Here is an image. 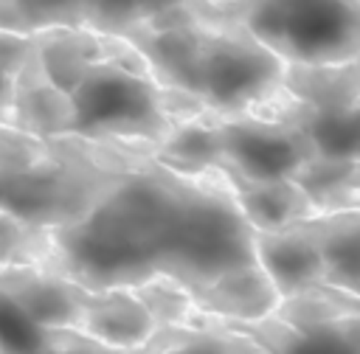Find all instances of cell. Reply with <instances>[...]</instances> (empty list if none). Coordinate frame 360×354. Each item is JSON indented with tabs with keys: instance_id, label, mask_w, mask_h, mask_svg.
I'll return each mask as SVG.
<instances>
[{
	"instance_id": "obj_10",
	"label": "cell",
	"mask_w": 360,
	"mask_h": 354,
	"mask_svg": "<svg viewBox=\"0 0 360 354\" xmlns=\"http://www.w3.org/2000/svg\"><path fill=\"white\" fill-rule=\"evenodd\" d=\"M253 250L256 261L264 267L281 298L323 284L321 250L298 222L253 230Z\"/></svg>"
},
{
	"instance_id": "obj_19",
	"label": "cell",
	"mask_w": 360,
	"mask_h": 354,
	"mask_svg": "<svg viewBox=\"0 0 360 354\" xmlns=\"http://www.w3.org/2000/svg\"><path fill=\"white\" fill-rule=\"evenodd\" d=\"M51 244V230L22 225L0 214V264H37Z\"/></svg>"
},
{
	"instance_id": "obj_14",
	"label": "cell",
	"mask_w": 360,
	"mask_h": 354,
	"mask_svg": "<svg viewBox=\"0 0 360 354\" xmlns=\"http://www.w3.org/2000/svg\"><path fill=\"white\" fill-rule=\"evenodd\" d=\"M11 126L34 138H65L70 129V107L59 87L51 84L31 48L22 70L14 79Z\"/></svg>"
},
{
	"instance_id": "obj_17",
	"label": "cell",
	"mask_w": 360,
	"mask_h": 354,
	"mask_svg": "<svg viewBox=\"0 0 360 354\" xmlns=\"http://www.w3.org/2000/svg\"><path fill=\"white\" fill-rule=\"evenodd\" d=\"M110 354H262V348L248 334L219 326L194 309L186 326H155L138 348H112Z\"/></svg>"
},
{
	"instance_id": "obj_6",
	"label": "cell",
	"mask_w": 360,
	"mask_h": 354,
	"mask_svg": "<svg viewBox=\"0 0 360 354\" xmlns=\"http://www.w3.org/2000/svg\"><path fill=\"white\" fill-rule=\"evenodd\" d=\"M219 166L233 169L245 177H292L312 155L309 138L290 121L259 115V112H214Z\"/></svg>"
},
{
	"instance_id": "obj_20",
	"label": "cell",
	"mask_w": 360,
	"mask_h": 354,
	"mask_svg": "<svg viewBox=\"0 0 360 354\" xmlns=\"http://www.w3.org/2000/svg\"><path fill=\"white\" fill-rule=\"evenodd\" d=\"M31 48H34V37L31 34L11 31V28L0 25V126H11L14 79L22 70Z\"/></svg>"
},
{
	"instance_id": "obj_16",
	"label": "cell",
	"mask_w": 360,
	"mask_h": 354,
	"mask_svg": "<svg viewBox=\"0 0 360 354\" xmlns=\"http://www.w3.org/2000/svg\"><path fill=\"white\" fill-rule=\"evenodd\" d=\"M295 222L321 250L323 284L360 295V208L321 211Z\"/></svg>"
},
{
	"instance_id": "obj_1",
	"label": "cell",
	"mask_w": 360,
	"mask_h": 354,
	"mask_svg": "<svg viewBox=\"0 0 360 354\" xmlns=\"http://www.w3.org/2000/svg\"><path fill=\"white\" fill-rule=\"evenodd\" d=\"M31 37L39 67L68 98V135L152 152L177 124L174 93L129 39L87 28H42Z\"/></svg>"
},
{
	"instance_id": "obj_2",
	"label": "cell",
	"mask_w": 360,
	"mask_h": 354,
	"mask_svg": "<svg viewBox=\"0 0 360 354\" xmlns=\"http://www.w3.org/2000/svg\"><path fill=\"white\" fill-rule=\"evenodd\" d=\"M124 39L141 51L163 87L194 96L211 112H253L284 84L287 62L270 48L188 8L169 11Z\"/></svg>"
},
{
	"instance_id": "obj_22",
	"label": "cell",
	"mask_w": 360,
	"mask_h": 354,
	"mask_svg": "<svg viewBox=\"0 0 360 354\" xmlns=\"http://www.w3.org/2000/svg\"><path fill=\"white\" fill-rule=\"evenodd\" d=\"M110 351L112 348L84 337L76 329H56L48 343H42L39 348H34L28 354H110Z\"/></svg>"
},
{
	"instance_id": "obj_8",
	"label": "cell",
	"mask_w": 360,
	"mask_h": 354,
	"mask_svg": "<svg viewBox=\"0 0 360 354\" xmlns=\"http://www.w3.org/2000/svg\"><path fill=\"white\" fill-rule=\"evenodd\" d=\"M202 312V309H200ZM208 320L248 334L262 354H360V295L346 292L340 309L309 326H290L273 312L259 320H228L202 312Z\"/></svg>"
},
{
	"instance_id": "obj_12",
	"label": "cell",
	"mask_w": 360,
	"mask_h": 354,
	"mask_svg": "<svg viewBox=\"0 0 360 354\" xmlns=\"http://www.w3.org/2000/svg\"><path fill=\"white\" fill-rule=\"evenodd\" d=\"M253 112L295 124L315 146V155L360 163V104L318 110L295 101L281 87L278 96H273L267 104L256 107Z\"/></svg>"
},
{
	"instance_id": "obj_11",
	"label": "cell",
	"mask_w": 360,
	"mask_h": 354,
	"mask_svg": "<svg viewBox=\"0 0 360 354\" xmlns=\"http://www.w3.org/2000/svg\"><path fill=\"white\" fill-rule=\"evenodd\" d=\"M76 332L107 348L124 351L146 343L155 332V320L129 287L84 289Z\"/></svg>"
},
{
	"instance_id": "obj_9",
	"label": "cell",
	"mask_w": 360,
	"mask_h": 354,
	"mask_svg": "<svg viewBox=\"0 0 360 354\" xmlns=\"http://www.w3.org/2000/svg\"><path fill=\"white\" fill-rule=\"evenodd\" d=\"M0 295L39 329H76L84 287L37 264H0Z\"/></svg>"
},
{
	"instance_id": "obj_7",
	"label": "cell",
	"mask_w": 360,
	"mask_h": 354,
	"mask_svg": "<svg viewBox=\"0 0 360 354\" xmlns=\"http://www.w3.org/2000/svg\"><path fill=\"white\" fill-rule=\"evenodd\" d=\"M188 3L191 0H0V25L22 34L42 28H87L129 37Z\"/></svg>"
},
{
	"instance_id": "obj_4",
	"label": "cell",
	"mask_w": 360,
	"mask_h": 354,
	"mask_svg": "<svg viewBox=\"0 0 360 354\" xmlns=\"http://www.w3.org/2000/svg\"><path fill=\"white\" fill-rule=\"evenodd\" d=\"M250 261H256L253 228L222 171H180L163 228L158 273L180 281L194 298L222 273Z\"/></svg>"
},
{
	"instance_id": "obj_3",
	"label": "cell",
	"mask_w": 360,
	"mask_h": 354,
	"mask_svg": "<svg viewBox=\"0 0 360 354\" xmlns=\"http://www.w3.org/2000/svg\"><path fill=\"white\" fill-rule=\"evenodd\" d=\"M149 152L84 138H48L45 155L0 166V214L53 230L82 219Z\"/></svg>"
},
{
	"instance_id": "obj_23",
	"label": "cell",
	"mask_w": 360,
	"mask_h": 354,
	"mask_svg": "<svg viewBox=\"0 0 360 354\" xmlns=\"http://www.w3.org/2000/svg\"><path fill=\"white\" fill-rule=\"evenodd\" d=\"M352 185L360 191V163H357V169H354V177H352Z\"/></svg>"
},
{
	"instance_id": "obj_15",
	"label": "cell",
	"mask_w": 360,
	"mask_h": 354,
	"mask_svg": "<svg viewBox=\"0 0 360 354\" xmlns=\"http://www.w3.org/2000/svg\"><path fill=\"white\" fill-rule=\"evenodd\" d=\"M281 295L259 261L233 267L194 295L197 309L228 320H259L278 306Z\"/></svg>"
},
{
	"instance_id": "obj_21",
	"label": "cell",
	"mask_w": 360,
	"mask_h": 354,
	"mask_svg": "<svg viewBox=\"0 0 360 354\" xmlns=\"http://www.w3.org/2000/svg\"><path fill=\"white\" fill-rule=\"evenodd\" d=\"M48 140L25 135L20 129L11 126H0V166H20V163H31L39 155H45Z\"/></svg>"
},
{
	"instance_id": "obj_5",
	"label": "cell",
	"mask_w": 360,
	"mask_h": 354,
	"mask_svg": "<svg viewBox=\"0 0 360 354\" xmlns=\"http://www.w3.org/2000/svg\"><path fill=\"white\" fill-rule=\"evenodd\" d=\"M186 8L250 34L287 65L360 59V0H191Z\"/></svg>"
},
{
	"instance_id": "obj_18",
	"label": "cell",
	"mask_w": 360,
	"mask_h": 354,
	"mask_svg": "<svg viewBox=\"0 0 360 354\" xmlns=\"http://www.w3.org/2000/svg\"><path fill=\"white\" fill-rule=\"evenodd\" d=\"M129 289L146 306L155 326H186V320L197 309L191 292L180 281H174L163 273H155V275H149L146 281H141Z\"/></svg>"
},
{
	"instance_id": "obj_13",
	"label": "cell",
	"mask_w": 360,
	"mask_h": 354,
	"mask_svg": "<svg viewBox=\"0 0 360 354\" xmlns=\"http://www.w3.org/2000/svg\"><path fill=\"white\" fill-rule=\"evenodd\" d=\"M222 177L228 180L236 205L242 208L245 219L250 222L253 230H267V228H281L295 219H307L321 214L315 202L290 180V177H245L233 169H219Z\"/></svg>"
}]
</instances>
